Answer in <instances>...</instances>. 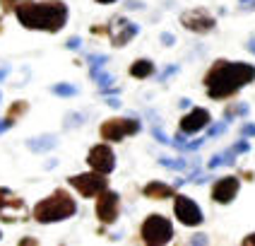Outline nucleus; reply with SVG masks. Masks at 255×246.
Segmentation results:
<instances>
[{
  "instance_id": "obj_1",
  "label": "nucleus",
  "mask_w": 255,
  "mask_h": 246,
  "mask_svg": "<svg viewBox=\"0 0 255 246\" xmlns=\"http://www.w3.org/2000/svg\"><path fill=\"white\" fill-rule=\"evenodd\" d=\"M251 82H255V65L236 60H217L205 75V87L212 99H229Z\"/></svg>"
},
{
  "instance_id": "obj_2",
  "label": "nucleus",
  "mask_w": 255,
  "mask_h": 246,
  "mask_svg": "<svg viewBox=\"0 0 255 246\" xmlns=\"http://www.w3.org/2000/svg\"><path fill=\"white\" fill-rule=\"evenodd\" d=\"M19 24L39 31H60L68 22V5L63 0H43V2H19L14 7Z\"/></svg>"
},
{
  "instance_id": "obj_3",
  "label": "nucleus",
  "mask_w": 255,
  "mask_h": 246,
  "mask_svg": "<svg viewBox=\"0 0 255 246\" xmlns=\"http://www.w3.org/2000/svg\"><path fill=\"white\" fill-rule=\"evenodd\" d=\"M77 213V203L72 198L65 188H56L48 198H43L34 205V213L31 217L41 225H48V222H60V220H68Z\"/></svg>"
},
{
  "instance_id": "obj_4",
  "label": "nucleus",
  "mask_w": 255,
  "mask_h": 246,
  "mask_svg": "<svg viewBox=\"0 0 255 246\" xmlns=\"http://www.w3.org/2000/svg\"><path fill=\"white\" fill-rule=\"evenodd\" d=\"M140 237L144 244H152V246L169 244L171 239H173V225L164 215H149L142 222Z\"/></svg>"
},
{
  "instance_id": "obj_5",
  "label": "nucleus",
  "mask_w": 255,
  "mask_h": 246,
  "mask_svg": "<svg viewBox=\"0 0 255 246\" xmlns=\"http://www.w3.org/2000/svg\"><path fill=\"white\" fill-rule=\"evenodd\" d=\"M68 184H70L80 196H85V198H97V196H101V193L109 188V181H106V176L101 172H87V174L70 176Z\"/></svg>"
},
{
  "instance_id": "obj_6",
  "label": "nucleus",
  "mask_w": 255,
  "mask_h": 246,
  "mask_svg": "<svg viewBox=\"0 0 255 246\" xmlns=\"http://www.w3.org/2000/svg\"><path fill=\"white\" fill-rule=\"evenodd\" d=\"M135 133H140V121L135 118H109L99 128L101 140H109V143H118L126 135H135Z\"/></svg>"
},
{
  "instance_id": "obj_7",
  "label": "nucleus",
  "mask_w": 255,
  "mask_h": 246,
  "mask_svg": "<svg viewBox=\"0 0 255 246\" xmlns=\"http://www.w3.org/2000/svg\"><path fill=\"white\" fill-rule=\"evenodd\" d=\"M27 215H29L27 203L22 201L19 196H14L12 191L0 188V220L19 222V220H27Z\"/></svg>"
},
{
  "instance_id": "obj_8",
  "label": "nucleus",
  "mask_w": 255,
  "mask_h": 246,
  "mask_svg": "<svg viewBox=\"0 0 255 246\" xmlns=\"http://www.w3.org/2000/svg\"><path fill=\"white\" fill-rule=\"evenodd\" d=\"M173 213H176V217L183 222L185 227H198V225H202V210L198 208V203L193 201V198H188V196H176Z\"/></svg>"
},
{
  "instance_id": "obj_9",
  "label": "nucleus",
  "mask_w": 255,
  "mask_h": 246,
  "mask_svg": "<svg viewBox=\"0 0 255 246\" xmlns=\"http://www.w3.org/2000/svg\"><path fill=\"white\" fill-rule=\"evenodd\" d=\"M118 213H121V198L114 191H104L101 196H97V217H99L104 225H114L118 220Z\"/></svg>"
},
{
  "instance_id": "obj_10",
  "label": "nucleus",
  "mask_w": 255,
  "mask_h": 246,
  "mask_svg": "<svg viewBox=\"0 0 255 246\" xmlns=\"http://www.w3.org/2000/svg\"><path fill=\"white\" fill-rule=\"evenodd\" d=\"M87 164L94 169V172H101V174H111L116 167V155L114 150L109 145H97L89 150L87 155Z\"/></svg>"
},
{
  "instance_id": "obj_11",
  "label": "nucleus",
  "mask_w": 255,
  "mask_h": 246,
  "mask_svg": "<svg viewBox=\"0 0 255 246\" xmlns=\"http://www.w3.org/2000/svg\"><path fill=\"white\" fill-rule=\"evenodd\" d=\"M181 24L185 29H190V31H195V34H205V31H212L217 22H214V17L210 12L198 7V10H188V12L181 14Z\"/></svg>"
},
{
  "instance_id": "obj_12",
  "label": "nucleus",
  "mask_w": 255,
  "mask_h": 246,
  "mask_svg": "<svg viewBox=\"0 0 255 246\" xmlns=\"http://www.w3.org/2000/svg\"><path fill=\"white\" fill-rule=\"evenodd\" d=\"M106 34L111 36V41L114 46H126L128 41H132L135 39V34H137V24H132V22H128L123 17H116L114 22L106 27Z\"/></svg>"
},
{
  "instance_id": "obj_13",
  "label": "nucleus",
  "mask_w": 255,
  "mask_h": 246,
  "mask_svg": "<svg viewBox=\"0 0 255 246\" xmlns=\"http://www.w3.org/2000/svg\"><path fill=\"white\" fill-rule=\"evenodd\" d=\"M239 179L236 176H224V179H219L217 184L212 186V201L219 203V205H227L236 198V193H239Z\"/></svg>"
},
{
  "instance_id": "obj_14",
  "label": "nucleus",
  "mask_w": 255,
  "mask_h": 246,
  "mask_svg": "<svg viewBox=\"0 0 255 246\" xmlns=\"http://www.w3.org/2000/svg\"><path fill=\"white\" fill-rule=\"evenodd\" d=\"M205 126H210V111L207 109H193L190 114L181 118V130L183 133H198Z\"/></svg>"
},
{
  "instance_id": "obj_15",
  "label": "nucleus",
  "mask_w": 255,
  "mask_h": 246,
  "mask_svg": "<svg viewBox=\"0 0 255 246\" xmlns=\"http://www.w3.org/2000/svg\"><path fill=\"white\" fill-rule=\"evenodd\" d=\"M142 196L144 198H152V201H166L173 196V186L169 184H161V181H152L142 188Z\"/></svg>"
},
{
  "instance_id": "obj_16",
  "label": "nucleus",
  "mask_w": 255,
  "mask_h": 246,
  "mask_svg": "<svg viewBox=\"0 0 255 246\" xmlns=\"http://www.w3.org/2000/svg\"><path fill=\"white\" fill-rule=\"evenodd\" d=\"M154 72V63L152 60H144V58H140V60H135L132 65H130V75L132 77H149Z\"/></svg>"
},
{
  "instance_id": "obj_17",
  "label": "nucleus",
  "mask_w": 255,
  "mask_h": 246,
  "mask_svg": "<svg viewBox=\"0 0 255 246\" xmlns=\"http://www.w3.org/2000/svg\"><path fill=\"white\" fill-rule=\"evenodd\" d=\"M27 109H29L27 101H14L12 106L7 109V118H10V121H17L22 114H27Z\"/></svg>"
},
{
  "instance_id": "obj_18",
  "label": "nucleus",
  "mask_w": 255,
  "mask_h": 246,
  "mask_svg": "<svg viewBox=\"0 0 255 246\" xmlns=\"http://www.w3.org/2000/svg\"><path fill=\"white\" fill-rule=\"evenodd\" d=\"M53 92H56V94H63V97H70V94H75L77 89L70 87V85H56L53 87Z\"/></svg>"
},
{
  "instance_id": "obj_19",
  "label": "nucleus",
  "mask_w": 255,
  "mask_h": 246,
  "mask_svg": "<svg viewBox=\"0 0 255 246\" xmlns=\"http://www.w3.org/2000/svg\"><path fill=\"white\" fill-rule=\"evenodd\" d=\"M236 114H248V106L246 104H236V106H231L227 111V118H231V116H236Z\"/></svg>"
},
{
  "instance_id": "obj_20",
  "label": "nucleus",
  "mask_w": 255,
  "mask_h": 246,
  "mask_svg": "<svg viewBox=\"0 0 255 246\" xmlns=\"http://www.w3.org/2000/svg\"><path fill=\"white\" fill-rule=\"evenodd\" d=\"M241 133H243V138H253V135H255V126H251V123H248V126H243V128H241Z\"/></svg>"
},
{
  "instance_id": "obj_21",
  "label": "nucleus",
  "mask_w": 255,
  "mask_h": 246,
  "mask_svg": "<svg viewBox=\"0 0 255 246\" xmlns=\"http://www.w3.org/2000/svg\"><path fill=\"white\" fill-rule=\"evenodd\" d=\"M241 244H246V246H255V234H248V237H243Z\"/></svg>"
},
{
  "instance_id": "obj_22",
  "label": "nucleus",
  "mask_w": 255,
  "mask_h": 246,
  "mask_svg": "<svg viewBox=\"0 0 255 246\" xmlns=\"http://www.w3.org/2000/svg\"><path fill=\"white\" fill-rule=\"evenodd\" d=\"M241 7L251 10V7H255V0H241Z\"/></svg>"
},
{
  "instance_id": "obj_23",
  "label": "nucleus",
  "mask_w": 255,
  "mask_h": 246,
  "mask_svg": "<svg viewBox=\"0 0 255 246\" xmlns=\"http://www.w3.org/2000/svg\"><path fill=\"white\" fill-rule=\"evenodd\" d=\"M68 48H80V39H77V36L70 39V41H68Z\"/></svg>"
},
{
  "instance_id": "obj_24",
  "label": "nucleus",
  "mask_w": 255,
  "mask_h": 246,
  "mask_svg": "<svg viewBox=\"0 0 255 246\" xmlns=\"http://www.w3.org/2000/svg\"><path fill=\"white\" fill-rule=\"evenodd\" d=\"M161 41L166 43V46H171V41H173V36H171V34H164V36H161Z\"/></svg>"
},
{
  "instance_id": "obj_25",
  "label": "nucleus",
  "mask_w": 255,
  "mask_h": 246,
  "mask_svg": "<svg viewBox=\"0 0 255 246\" xmlns=\"http://www.w3.org/2000/svg\"><path fill=\"white\" fill-rule=\"evenodd\" d=\"M248 48H251V51L255 53V41H251V46H248Z\"/></svg>"
},
{
  "instance_id": "obj_26",
  "label": "nucleus",
  "mask_w": 255,
  "mask_h": 246,
  "mask_svg": "<svg viewBox=\"0 0 255 246\" xmlns=\"http://www.w3.org/2000/svg\"><path fill=\"white\" fill-rule=\"evenodd\" d=\"M97 2H104V5H106V2H116V0H97Z\"/></svg>"
},
{
  "instance_id": "obj_27",
  "label": "nucleus",
  "mask_w": 255,
  "mask_h": 246,
  "mask_svg": "<svg viewBox=\"0 0 255 246\" xmlns=\"http://www.w3.org/2000/svg\"><path fill=\"white\" fill-rule=\"evenodd\" d=\"M0 237H2V234H0Z\"/></svg>"
}]
</instances>
